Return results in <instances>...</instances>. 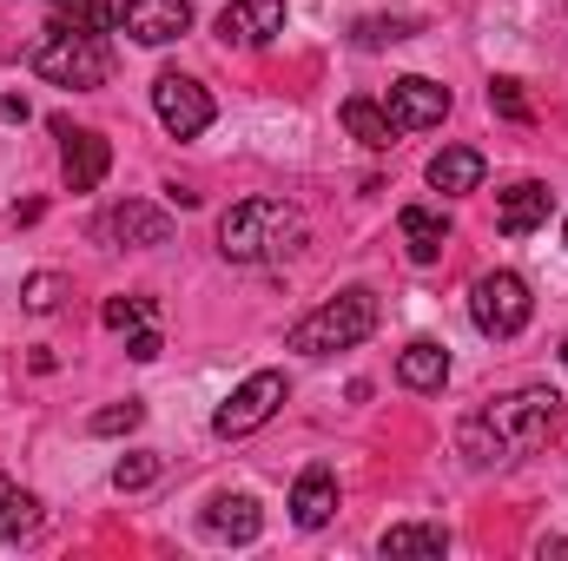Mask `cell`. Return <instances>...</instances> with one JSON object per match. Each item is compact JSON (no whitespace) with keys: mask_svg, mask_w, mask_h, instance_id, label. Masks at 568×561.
<instances>
[{"mask_svg":"<svg viewBox=\"0 0 568 561\" xmlns=\"http://www.w3.org/2000/svg\"><path fill=\"white\" fill-rule=\"evenodd\" d=\"M417 33V20L410 13H364L357 27H351V40L357 47H390V40H410Z\"/></svg>","mask_w":568,"mask_h":561,"instance_id":"obj_22","label":"cell"},{"mask_svg":"<svg viewBox=\"0 0 568 561\" xmlns=\"http://www.w3.org/2000/svg\"><path fill=\"white\" fill-rule=\"evenodd\" d=\"M113 20H120V13H113V0H67L53 27H80V33H106Z\"/></svg>","mask_w":568,"mask_h":561,"instance_id":"obj_23","label":"cell"},{"mask_svg":"<svg viewBox=\"0 0 568 561\" xmlns=\"http://www.w3.org/2000/svg\"><path fill=\"white\" fill-rule=\"evenodd\" d=\"M429 185H436L443 198L476 192V185H483V152H476V145H443V152L429 159Z\"/></svg>","mask_w":568,"mask_h":561,"instance_id":"obj_16","label":"cell"},{"mask_svg":"<svg viewBox=\"0 0 568 561\" xmlns=\"http://www.w3.org/2000/svg\"><path fill=\"white\" fill-rule=\"evenodd\" d=\"M27 536H40V502L0 476V542H27Z\"/></svg>","mask_w":568,"mask_h":561,"instance_id":"obj_20","label":"cell"},{"mask_svg":"<svg viewBox=\"0 0 568 561\" xmlns=\"http://www.w3.org/2000/svg\"><path fill=\"white\" fill-rule=\"evenodd\" d=\"M337 516V476L324 469V462H311L304 476H297V489H291V522L297 529H324Z\"/></svg>","mask_w":568,"mask_h":561,"instance_id":"obj_14","label":"cell"},{"mask_svg":"<svg viewBox=\"0 0 568 561\" xmlns=\"http://www.w3.org/2000/svg\"><path fill=\"white\" fill-rule=\"evenodd\" d=\"M140 422H145V404H133V397H126V404L100 410V417L87 422V429H93V436H126V429H140Z\"/></svg>","mask_w":568,"mask_h":561,"instance_id":"obj_26","label":"cell"},{"mask_svg":"<svg viewBox=\"0 0 568 561\" xmlns=\"http://www.w3.org/2000/svg\"><path fill=\"white\" fill-rule=\"evenodd\" d=\"M33 73L53 80V86H73V93H93L106 86L113 73V53L100 33H80V27H47V40L33 47Z\"/></svg>","mask_w":568,"mask_h":561,"instance_id":"obj_4","label":"cell"},{"mask_svg":"<svg viewBox=\"0 0 568 561\" xmlns=\"http://www.w3.org/2000/svg\"><path fill=\"white\" fill-rule=\"evenodd\" d=\"M278 404H284V377L278 370H252L219 410H212V436H252V429H265V422L278 417Z\"/></svg>","mask_w":568,"mask_h":561,"instance_id":"obj_6","label":"cell"},{"mask_svg":"<svg viewBox=\"0 0 568 561\" xmlns=\"http://www.w3.org/2000/svg\"><path fill=\"white\" fill-rule=\"evenodd\" d=\"M337 120H344V133L357 145H371V152H390L397 145V126H390V113L377 106V100H344L337 106Z\"/></svg>","mask_w":568,"mask_h":561,"instance_id":"obj_19","label":"cell"},{"mask_svg":"<svg viewBox=\"0 0 568 561\" xmlns=\"http://www.w3.org/2000/svg\"><path fill=\"white\" fill-rule=\"evenodd\" d=\"M258 529H265V516H258L252 496H232V489H225V496L205 502V536H219V542H252Z\"/></svg>","mask_w":568,"mask_h":561,"instance_id":"obj_15","label":"cell"},{"mask_svg":"<svg viewBox=\"0 0 568 561\" xmlns=\"http://www.w3.org/2000/svg\"><path fill=\"white\" fill-rule=\"evenodd\" d=\"M371 330H377V290L351 284V290H337L331 304H317L311 317L291 324V350H304V357H331V350H357Z\"/></svg>","mask_w":568,"mask_h":561,"instance_id":"obj_3","label":"cell"},{"mask_svg":"<svg viewBox=\"0 0 568 561\" xmlns=\"http://www.w3.org/2000/svg\"><path fill=\"white\" fill-rule=\"evenodd\" d=\"M489 106H496L503 120H516V126L529 120V100H523V86H516V80H489Z\"/></svg>","mask_w":568,"mask_h":561,"instance_id":"obj_27","label":"cell"},{"mask_svg":"<svg viewBox=\"0 0 568 561\" xmlns=\"http://www.w3.org/2000/svg\"><path fill=\"white\" fill-rule=\"evenodd\" d=\"M60 297H67V278H60V272H33V278L20 284V304H27L33 317H47V310H60Z\"/></svg>","mask_w":568,"mask_h":561,"instance_id":"obj_24","label":"cell"},{"mask_svg":"<svg viewBox=\"0 0 568 561\" xmlns=\"http://www.w3.org/2000/svg\"><path fill=\"white\" fill-rule=\"evenodd\" d=\"M159 476V456H126L120 469H113V489H145Z\"/></svg>","mask_w":568,"mask_h":561,"instance_id":"obj_28","label":"cell"},{"mask_svg":"<svg viewBox=\"0 0 568 561\" xmlns=\"http://www.w3.org/2000/svg\"><path fill=\"white\" fill-rule=\"evenodd\" d=\"M397 377H404L410 390H443V384H449V350H443L436 337L404 344V357H397Z\"/></svg>","mask_w":568,"mask_h":561,"instance_id":"obj_18","label":"cell"},{"mask_svg":"<svg viewBox=\"0 0 568 561\" xmlns=\"http://www.w3.org/2000/svg\"><path fill=\"white\" fill-rule=\"evenodd\" d=\"M562 364H568V337H562Z\"/></svg>","mask_w":568,"mask_h":561,"instance_id":"obj_30","label":"cell"},{"mask_svg":"<svg viewBox=\"0 0 568 561\" xmlns=\"http://www.w3.org/2000/svg\"><path fill=\"white\" fill-rule=\"evenodd\" d=\"M397 232H404V245H410L417 265H436V258H443V238H449V218L429 212V205H404V212H397Z\"/></svg>","mask_w":568,"mask_h":561,"instance_id":"obj_17","label":"cell"},{"mask_svg":"<svg viewBox=\"0 0 568 561\" xmlns=\"http://www.w3.org/2000/svg\"><path fill=\"white\" fill-rule=\"evenodd\" d=\"M159 350H165V344H159V330H152V324H140V330L126 337V357H133V364H152Z\"/></svg>","mask_w":568,"mask_h":561,"instance_id":"obj_29","label":"cell"},{"mask_svg":"<svg viewBox=\"0 0 568 561\" xmlns=\"http://www.w3.org/2000/svg\"><path fill=\"white\" fill-rule=\"evenodd\" d=\"M100 238H106V245H126V252H152V245L172 238V218H165L159 205L126 198V205H113V212L100 218Z\"/></svg>","mask_w":568,"mask_h":561,"instance_id":"obj_9","label":"cell"},{"mask_svg":"<svg viewBox=\"0 0 568 561\" xmlns=\"http://www.w3.org/2000/svg\"><path fill=\"white\" fill-rule=\"evenodd\" d=\"M469 317H476L483 337H516L536 317V297H529V284L516 278V272H489L469 290Z\"/></svg>","mask_w":568,"mask_h":561,"instance_id":"obj_5","label":"cell"},{"mask_svg":"<svg viewBox=\"0 0 568 561\" xmlns=\"http://www.w3.org/2000/svg\"><path fill=\"white\" fill-rule=\"evenodd\" d=\"M53 133L67 140V159H60L67 192H93V185L106 178V165H113V145H106V133H73L67 120H53Z\"/></svg>","mask_w":568,"mask_h":561,"instance_id":"obj_12","label":"cell"},{"mask_svg":"<svg viewBox=\"0 0 568 561\" xmlns=\"http://www.w3.org/2000/svg\"><path fill=\"white\" fill-rule=\"evenodd\" d=\"M47 7H67V0H47Z\"/></svg>","mask_w":568,"mask_h":561,"instance_id":"obj_31","label":"cell"},{"mask_svg":"<svg viewBox=\"0 0 568 561\" xmlns=\"http://www.w3.org/2000/svg\"><path fill=\"white\" fill-rule=\"evenodd\" d=\"M443 549H449L443 522H397V529H384V555H443Z\"/></svg>","mask_w":568,"mask_h":561,"instance_id":"obj_21","label":"cell"},{"mask_svg":"<svg viewBox=\"0 0 568 561\" xmlns=\"http://www.w3.org/2000/svg\"><path fill=\"white\" fill-rule=\"evenodd\" d=\"M152 113H159V126L172 140H199L212 126V93L199 80H185V73H159L152 80Z\"/></svg>","mask_w":568,"mask_h":561,"instance_id":"obj_7","label":"cell"},{"mask_svg":"<svg viewBox=\"0 0 568 561\" xmlns=\"http://www.w3.org/2000/svg\"><path fill=\"white\" fill-rule=\"evenodd\" d=\"M284 33V0H232L219 13V40L225 47H272Z\"/></svg>","mask_w":568,"mask_h":561,"instance_id":"obj_11","label":"cell"},{"mask_svg":"<svg viewBox=\"0 0 568 561\" xmlns=\"http://www.w3.org/2000/svg\"><path fill=\"white\" fill-rule=\"evenodd\" d=\"M120 27L140 47H172L179 33H192V7L185 0H126L120 7Z\"/></svg>","mask_w":568,"mask_h":561,"instance_id":"obj_10","label":"cell"},{"mask_svg":"<svg viewBox=\"0 0 568 561\" xmlns=\"http://www.w3.org/2000/svg\"><path fill=\"white\" fill-rule=\"evenodd\" d=\"M549 212H556V192L542 178H516L509 192H496V225L509 238H529L536 225H549Z\"/></svg>","mask_w":568,"mask_h":561,"instance_id":"obj_13","label":"cell"},{"mask_svg":"<svg viewBox=\"0 0 568 561\" xmlns=\"http://www.w3.org/2000/svg\"><path fill=\"white\" fill-rule=\"evenodd\" d=\"M556 417H562V397L536 384V390H516V397H496V404L469 410L456 422V449L469 462H509V456L536 449L556 429Z\"/></svg>","mask_w":568,"mask_h":561,"instance_id":"obj_1","label":"cell"},{"mask_svg":"<svg viewBox=\"0 0 568 561\" xmlns=\"http://www.w3.org/2000/svg\"><path fill=\"white\" fill-rule=\"evenodd\" d=\"M384 113H390L397 133H429V126L449 120V86H436V80H424V73H404V80L390 86Z\"/></svg>","mask_w":568,"mask_h":561,"instance_id":"obj_8","label":"cell"},{"mask_svg":"<svg viewBox=\"0 0 568 561\" xmlns=\"http://www.w3.org/2000/svg\"><path fill=\"white\" fill-rule=\"evenodd\" d=\"M304 238H311V225H304V212L284 205V198H239V205L219 218V252H225L232 265L291 258Z\"/></svg>","mask_w":568,"mask_h":561,"instance_id":"obj_2","label":"cell"},{"mask_svg":"<svg viewBox=\"0 0 568 561\" xmlns=\"http://www.w3.org/2000/svg\"><path fill=\"white\" fill-rule=\"evenodd\" d=\"M106 330H140V324H152V297H106Z\"/></svg>","mask_w":568,"mask_h":561,"instance_id":"obj_25","label":"cell"}]
</instances>
